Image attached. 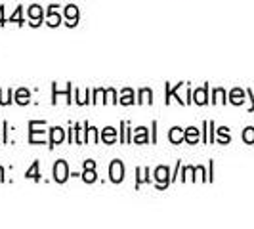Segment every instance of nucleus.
Masks as SVG:
<instances>
[{"mask_svg":"<svg viewBox=\"0 0 254 229\" xmlns=\"http://www.w3.org/2000/svg\"><path fill=\"white\" fill-rule=\"evenodd\" d=\"M218 136H220V143H228L229 141L228 128H220V130H218Z\"/></svg>","mask_w":254,"mask_h":229,"instance_id":"nucleus-24","label":"nucleus"},{"mask_svg":"<svg viewBox=\"0 0 254 229\" xmlns=\"http://www.w3.org/2000/svg\"><path fill=\"white\" fill-rule=\"evenodd\" d=\"M229 102L235 103V105H241V103L245 102V92L239 88H235L231 92V96H229Z\"/></svg>","mask_w":254,"mask_h":229,"instance_id":"nucleus-16","label":"nucleus"},{"mask_svg":"<svg viewBox=\"0 0 254 229\" xmlns=\"http://www.w3.org/2000/svg\"><path fill=\"white\" fill-rule=\"evenodd\" d=\"M184 140L188 141V143H191V145H195V143L199 141V130L190 126L188 130H186V134H184Z\"/></svg>","mask_w":254,"mask_h":229,"instance_id":"nucleus-12","label":"nucleus"},{"mask_svg":"<svg viewBox=\"0 0 254 229\" xmlns=\"http://www.w3.org/2000/svg\"><path fill=\"white\" fill-rule=\"evenodd\" d=\"M102 141L103 143H107V145H111V143H115L117 141V130L111 126L103 128L102 130Z\"/></svg>","mask_w":254,"mask_h":229,"instance_id":"nucleus-9","label":"nucleus"},{"mask_svg":"<svg viewBox=\"0 0 254 229\" xmlns=\"http://www.w3.org/2000/svg\"><path fill=\"white\" fill-rule=\"evenodd\" d=\"M214 96H216V98H218V100H220V102H226V100H224V96H226V92H224V90H222V88L214 90Z\"/></svg>","mask_w":254,"mask_h":229,"instance_id":"nucleus-27","label":"nucleus"},{"mask_svg":"<svg viewBox=\"0 0 254 229\" xmlns=\"http://www.w3.org/2000/svg\"><path fill=\"white\" fill-rule=\"evenodd\" d=\"M65 140V130L60 126H54L50 130V147H56V145H60L62 141Z\"/></svg>","mask_w":254,"mask_h":229,"instance_id":"nucleus-6","label":"nucleus"},{"mask_svg":"<svg viewBox=\"0 0 254 229\" xmlns=\"http://www.w3.org/2000/svg\"><path fill=\"white\" fill-rule=\"evenodd\" d=\"M37 128H38V120H31V122H29V141H31V143H42V141L46 140L44 130L40 132Z\"/></svg>","mask_w":254,"mask_h":229,"instance_id":"nucleus-4","label":"nucleus"},{"mask_svg":"<svg viewBox=\"0 0 254 229\" xmlns=\"http://www.w3.org/2000/svg\"><path fill=\"white\" fill-rule=\"evenodd\" d=\"M84 168H96V163L94 161H84Z\"/></svg>","mask_w":254,"mask_h":229,"instance_id":"nucleus-28","label":"nucleus"},{"mask_svg":"<svg viewBox=\"0 0 254 229\" xmlns=\"http://www.w3.org/2000/svg\"><path fill=\"white\" fill-rule=\"evenodd\" d=\"M147 174H149V170H147V168H138V179H136V187H140V183H143V181H149Z\"/></svg>","mask_w":254,"mask_h":229,"instance_id":"nucleus-21","label":"nucleus"},{"mask_svg":"<svg viewBox=\"0 0 254 229\" xmlns=\"http://www.w3.org/2000/svg\"><path fill=\"white\" fill-rule=\"evenodd\" d=\"M25 178L27 179L31 178V179H35V181H38V179H40V174H38V161H35V163H33V166L27 170Z\"/></svg>","mask_w":254,"mask_h":229,"instance_id":"nucleus-18","label":"nucleus"},{"mask_svg":"<svg viewBox=\"0 0 254 229\" xmlns=\"http://www.w3.org/2000/svg\"><path fill=\"white\" fill-rule=\"evenodd\" d=\"M138 103H153V92L149 88H141L140 90V100Z\"/></svg>","mask_w":254,"mask_h":229,"instance_id":"nucleus-17","label":"nucleus"},{"mask_svg":"<svg viewBox=\"0 0 254 229\" xmlns=\"http://www.w3.org/2000/svg\"><path fill=\"white\" fill-rule=\"evenodd\" d=\"M105 94H107V98H109V102L111 103H119V100H117V92H115L113 88L105 90Z\"/></svg>","mask_w":254,"mask_h":229,"instance_id":"nucleus-26","label":"nucleus"},{"mask_svg":"<svg viewBox=\"0 0 254 229\" xmlns=\"http://www.w3.org/2000/svg\"><path fill=\"white\" fill-rule=\"evenodd\" d=\"M15 102L19 103V105H27V103L31 102V92L27 88H19L15 92Z\"/></svg>","mask_w":254,"mask_h":229,"instance_id":"nucleus-10","label":"nucleus"},{"mask_svg":"<svg viewBox=\"0 0 254 229\" xmlns=\"http://www.w3.org/2000/svg\"><path fill=\"white\" fill-rule=\"evenodd\" d=\"M12 98H13L12 90H8V94H6V96H4V94H2V90H0V103H2V105H8V103H12Z\"/></svg>","mask_w":254,"mask_h":229,"instance_id":"nucleus-23","label":"nucleus"},{"mask_svg":"<svg viewBox=\"0 0 254 229\" xmlns=\"http://www.w3.org/2000/svg\"><path fill=\"white\" fill-rule=\"evenodd\" d=\"M84 128H86V141L96 143L98 141V130L94 126H88V124H84Z\"/></svg>","mask_w":254,"mask_h":229,"instance_id":"nucleus-19","label":"nucleus"},{"mask_svg":"<svg viewBox=\"0 0 254 229\" xmlns=\"http://www.w3.org/2000/svg\"><path fill=\"white\" fill-rule=\"evenodd\" d=\"M0 181H4V168L0 166Z\"/></svg>","mask_w":254,"mask_h":229,"instance_id":"nucleus-30","label":"nucleus"},{"mask_svg":"<svg viewBox=\"0 0 254 229\" xmlns=\"http://www.w3.org/2000/svg\"><path fill=\"white\" fill-rule=\"evenodd\" d=\"M0 25H4V8H0Z\"/></svg>","mask_w":254,"mask_h":229,"instance_id":"nucleus-29","label":"nucleus"},{"mask_svg":"<svg viewBox=\"0 0 254 229\" xmlns=\"http://www.w3.org/2000/svg\"><path fill=\"white\" fill-rule=\"evenodd\" d=\"M29 17L33 19V23H31V25L38 27V25H40V21L44 19V12H42V8H40L38 4L31 6V8H29Z\"/></svg>","mask_w":254,"mask_h":229,"instance_id":"nucleus-7","label":"nucleus"},{"mask_svg":"<svg viewBox=\"0 0 254 229\" xmlns=\"http://www.w3.org/2000/svg\"><path fill=\"white\" fill-rule=\"evenodd\" d=\"M170 172H168V168L166 166H157V170H155V179H157V187L159 189H165L168 187V183H170Z\"/></svg>","mask_w":254,"mask_h":229,"instance_id":"nucleus-3","label":"nucleus"},{"mask_svg":"<svg viewBox=\"0 0 254 229\" xmlns=\"http://www.w3.org/2000/svg\"><path fill=\"white\" fill-rule=\"evenodd\" d=\"M109 178L113 183H121L125 179V165L121 161H113L109 166Z\"/></svg>","mask_w":254,"mask_h":229,"instance_id":"nucleus-2","label":"nucleus"},{"mask_svg":"<svg viewBox=\"0 0 254 229\" xmlns=\"http://www.w3.org/2000/svg\"><path fill=\"white\" fill-rule=\"evenodd\" d=\"M82 179L86 181V183H94L96 181V170L94 168H84V174H82Z\"/></svg>","mask_w":254,"mask_h":229,"instance_id":"nucleus-20","label":"nucleus"},{"mask_svg":"<svg viewBox=\"0 0 254 229\" xmlns=\"http://www.w3.org/2000/svg\"><path fill=\"white\" fill-rule=\"evenodd\" d=\"M65 17H67V25L69 27H75L76 21H78V8L75 4H69L65 8Z\"/></svg>","mask_w":254,"mask_h":229,"instance_id":"nucleus-8","label":"nucleus"},{"mask_svg":"<svg viewBox=\"0 0 254 229\" xmlns=\"http://www.w3.org/2000/svg\"><path fill=\"white\" fill-rule=\"evenodd\" d=\"M243 140L247 141V143H254V128H247L243 132Z\"/></svg>","mask_w":254,"mask_h":229,"instance_id":"nucleus-22","label":"nucleus"},{"mask_svg":"<svg viewBox=\"0 0 254 229\" xmlns=\"http://www.w3.org/2000/svg\"><path fill=\"white\" fill-rule=\"evenodd\" d=\"M15 21L17 25H23V17H21V8H17L15 12H13V15H12V23Z\"/></svg>","mask_w":254,"mask_h":229,"instance_id":"nucleus-25","label":"nucleus"},{"mask_svg":"<svg viewBox=\"0 0 254 229\" xmlns=\"http://www.w3.org/2000/svg\"><path fill=\"white\" fill-rule=\"evenodd\" d=\"M134 143H147V128L140 126L138 130H136V134H134Z\"/></svg>","mask_w":254,"mask_h":229,"instance_id":"nucleus-15","label":"nucleus"},{"mask_svg":"<svg viewBox=\"0 0 254 229\" xmlns=\"http://www.w3.org/2000/svg\"><path fill=\"white\" fill-rule=\"evenodd\" d=\"M184 134H186V132H182V128L174 126L170 130V134H168V140L172 141V143H182V141H184Z\"/></svg>","mask_w":254,"mask_h":229,"instance_id":"nucleus-13","label":"nucleus"},{"mask_svg":"<svg viewBox=\"0 0 254 229\" xmlns=\"http://www.w3.org/2000/svg\"><path fill=\"white\" fill-rule=\"evenodd\" d=\"M69 178V166L65 161H58L56 165H54V179L58 181V183H65Z\"/></svg>","mask_w":254,"mask_h":229,"instance_id":"nucleus-1","label":"nucleus"},{"mask_svg":"<svg viewBox=\"0 0 254 229\" xmlns=\"http://www.w3.org/2000/svg\"><path fill=\"white\" fill-rule=\"evenodd\" d=\"M121 103L123 105H132L134 103V90L132 88H125L121 92Z\"/></svg>","mask_w":254,"mask_h":229,"instance_id":"nucleus-14","label":"nucleus"},{"mask_svg":"<svg viewBox=\"0 0 254 229\" xmlns=\"http://www.w3.org/2000/svg\"><path fill=\"white\" fill-rule=\"evenodd\" d=\"M206 92H208V86H206V84H204L203 88L195 90V94H193V102L199 103V105H204V103L208 102V100H206Z\"/></svg>","mask_w":254,"mask_h":229,"instance_id":"nucleus-11","label":"nucleus"},{"mask_svg":"<svg viewBox=\"0 0 254 229\" xmlns=\"http://www.w3.org/2000/svg\"><path fill=\"white\" fill-rule=\"evenodd\" d=\"M46 23L50 27H58L62 23V15L58 12V6L56 4H52L50 8H48V15H46Z\"/></svg>","mask_w":254,"mask_h":229,"instance_id":"nucleus-5","label":"nucleus"}]
</instances>
